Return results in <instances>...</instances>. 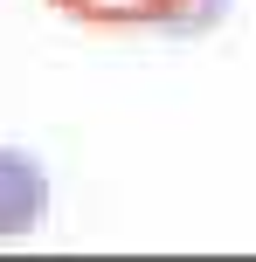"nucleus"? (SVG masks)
Segmentation results:
<instances>
[{"mask_svg":"<svg viewBox=\"0 0 256 262\" xmlns=\"http://www.w3.org/2000/svg\"><path fill=\"white\" fill-rule=\"evenodd\" d=\"M76 28H208L222 0H49Z\"/></svg>","mask_w":256,"mask_h":262,"instance_id":"f257e3e1","label":"nucleus"},{"mask_svg":"<svg viewBox=\"0 0 256 262\" xmlns=\"http://www.w3.org/2000/svg\"><path fill=\"white\" fill-rule=\"evenodd\" d=\"M42 214H49V172H42V159L21 152V145H0V242L35 235Z\"/></svg>","mask_w":256,"mask_h":262,"instance_id":"f03ea898","label":"nucleus"}]
</instances>
